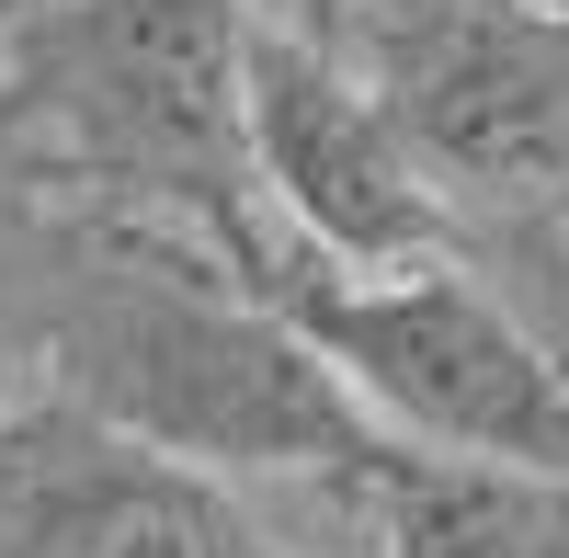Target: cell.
Instances as JSON below:
<instances>
[{"mask_svg": "<svg viewBox=\"0 0 569 558\" xmlns=\"http://www.w3.org/2000/svg\"><path fill=\"white\" fill-rule=\"evenodd\" d=\"M251 171H262L273 228L330 273L479 262V217L421 160L388 80L353 69L330 34H308L284 0L251 12Z\"/></svg>", "mask_w": 569, "mask_h": 558, "instance_id": "obj_4", "label": "cell"}, {"mask_svg": "<svg viewBox=\"0 0 569 558\" xmlns=\"http://www.w3.org/2000/svg\"><path fill=\"white\" fill-rule=\"evenodd\" d=\"M0 182H12V171H0Z\"/></svg>", "mask_w": 569, "mask_h": 558, "instance_id": "obj_8", "label": "cell"}, {"mask_svg": "<svg viewBox=\"0 0 569 558\" xmlns=\"http://www.w3.org/2000/svg\"><path fill=\"white\" fill-rule=\"evenodd\" d=\"M46 12H58V0H0V46H12L23 23H46Z\"/></svg>", "mask_w": 569, "mask_h": 558, "instance_id": "obj_7", "label": "cell"}, {"mask_svg": "<svg viewBox=\"0 0 569 558\" xmlns=\"http://www.w3.org/2000/svg\"><path fill=\"white\" fill-rule=\"evenodd\" d=\"M262 297L297 308V331L342 365V388L399 445L569 468V353L536 331L525 297L479 286V262H421V273L284 262Z\"/></svg>", "mask_w": 569, "mask_h": 558, "instance_id": "obj_3", "label": "cell"}, {"mask_svg": "<svg viewBox=\"0 0 569 558\" xmlns=\"http://www.w3.org/2000/svg\"><path fill=\"white\" fill-rule=\"evenodd\" d=\"M0 558H273L228 479L114 434L58 388L0 399Z\"/></svg>", "mask_w": 569, "mask_h": 558, "instance_id": "obj_5", "label": "cell"}, {"mask_svg": "<svg viewBox=\"0 0 569 558\" xmlns=\"http://www.w3.org/2000/svg\"><path fill=\"white\" fill-rule=\"evenodd\" d=\"M251 12L262 0H58L0 46V171L182 228L273 286L308 251L251 171Z\"/></svg>", "mask_w": 569, "mask_h": 558, "instance_id": "obj_2", "label": "cell"}, {"mask_svg": "<svg viewBox=\"0 0 569 558\" xmlns=\"http://www.w3.org/2000/svg\"><path fill=\"white\" fill-rule=\"evenodd\" d=\"M23 388L103 410L114 434L228 490L240 479L330 490L388 445V422L342 388V365L297 331V308L262 297L228 251L69 195H58V273H46V331Z\"/></svg>", "mask_w": 569, "mask_h": 558, "instance_id": "obj_1", "label": "cell"}, {"mask_svg": "<svg viewBox=\"0 0 569 558\" xmlns=\"http://www.w3.org/2000/svg\"><path fill=\"white\" fill-rule=\"evenodd\" d=\"M273 558H284V547H273Z\"/></svg>", "mask_w": 569, "mask_h": 558, "instance_id": "obj_9", "label": "cell"}, {"mask_svg": "<svg viewBox=\"0 0 569 558\" xmlns=\"http://www.w3.org/2000/svg\"><path fill=\"white\" fill-rule=\"evenodd\" d=\"M330 501L376 558H569V468H501L388 434L330 479Z\"/></svg>", "mask_w": 569, "mask_h": 558, "instance_id": "obj_6", "label": "cell"}]
</instances>
